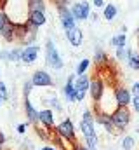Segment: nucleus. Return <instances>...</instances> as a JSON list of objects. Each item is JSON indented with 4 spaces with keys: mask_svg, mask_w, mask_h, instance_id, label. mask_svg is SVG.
Instances as JSON below:
<instances>
[{
    "mask_svg": "<svg viewBox=\"0 0 139 150\" xmlns=\"http://www.w3.org/2000/svg\"><path fill=\"white\" fill-rule=\"evenodd\" d=\"M80 133H82L84 140H89V138L98 136V133H96V115L92 113V110H85V112L82 113V119H80Z\"/></svg>",
    "mask_w": 139,
    "mask_h": 150,
    "instance_id": "1",
    "label": "nucleus"
},
{
    "mask_svg": "<svg viewBox=\"0 0 139 150\" xmlns=\"http://www.w3.org/2000/svg\"><path fill=\"white\" fill-rule=\"evenodd\" d=\"M45 63L52 70H61L65 67V61H63L61 54L58 52V49H56V45H54V42L51 38L45 42Z\"/></svg>",
    "mask_w": 139,
    "mask_h": 150,
    "instance_id": "2",
    "label": "nucleus"
},
{
    "mask_svg": "<svg viewBox=\"0 0 139 150\" xmlns=\"http://www.w3.org/2000/svg\"><path fill=\"white\" fill-rule=\"evenodd\" d=\"M131 119H132V113L129 110V107H117L111 112V120H113V124L117 127V133L124 131L131 124Z\"/></svg>",
    "mask_w": 139,
    "mask_h": 150,
    "instance_id": "3",
    "label": "nucleus"
},
{
    "mask_svg": "<svg viewBox=\"0 0 139 150\" xmlns=\"http://www.w3.org/2000/svg\"><path fill=\"white\" fill-rule=\"evenodd\" d=\"M54 133L65 140H70L73 143H77V131H75V124L71 122V119H65L63 122H59L54 127Z\"/></svg>",
    "mask_w": 139,
    "mask_h": 150,
    "instance_id": "4",
    "label": "nucleus"
},
{
    "mask_svg": "<svg viewBox=\"0 0 139 150\" xmlns=\"http://www.w3.org/2000/svg\"><path fill=\"white\" fill-rule=\"evenodd\" d=\"M104 93H106V84H104L103 77L96 74L92 79H91V89H89V94H91V98H92L94 103H99V101L103 100Z\"/></svg>",
    "mask_w": 139,
    "mask_h": 150,
    "instance_id": "5",
    "label": "nucleus"
},
{
    "mask_svg": "<svg viewBox=\"0 0 139 150\" xmlns=\"http://www.w3.org/2000/svg\"><path fill=\"white\" fill-rule=\"evenodd\" d=\"M91 7H92V4H89L87 0H80V2H75V4H71V12H73V16H75V19L77 21H85V19H89L91 18Z\"/></svg>",
    "mask_w": 139,
    "mask_h": 150,
    "instance_id": "6",
    "label": "nucleus"
},
{
    "mask_svg": "<svg viewBox=\"0 0 139 150\" xmlns=\"http://www.w3.org/2000/svg\"><path fill=\"white\" fill-rule=\"evenodd\" d=\"M113 94H115V100H117V105L118 107H129V105H132V93H131V89H127L125 86H122V84H117V86H113Z\"/></svg>",
    "mask_w": 139,
    "mask_h": 150,
    "instance_id": "7",
    "label": "nucleus"
},
{
    "mask_svg": "<svg viewBox=\"0 0 139 150\" xmlns=\"http://www.w3.org/2000/svg\"><path fill=\"white\" fill-rule=\"evenodd\" d=\"M75 89H77V101H84L85 94L91 89V77L87 74L77 75V79H75Z\"/></svg>",
    "mask_w": 139,
    "mask_h": 150,
    "instance_id": "8",
    "label": "nucleus"
},
{
    "mask_svg": "<svg viewBox=\"0 0 139 150\" xmlns=\"http://www.w3.org/2000/svg\"><path fill=\"white\" fill-rule=\"evenodd\" d=\"M58 14H59V21H61V26L65 28V32H70L71 28L77 26V19H75V16L68 5L58 7Z\"/></svg>",
    "mask_w": 139,
    "mask_h": 150,
    "instance_id": "9",
    "label": "nucleus"
},
{
    "mask_svg": "<svg viewBox=\"0 0 139 150\" xmlns=\"http://www.w3.org/2000/svg\"><path fill=\"white\" fill-rule=\"evenodd\" d=\"M94 108H96V122L99 124V126H103L104 129L108 131V133H117V127H115V124H113V120H111V113H106L103 110H99L96 105H94Z\"/></svg>",
    "mask_w": 139,
    "mask_h": 150,
    "instance_id": "10",
    "label": "nucleus"
},
{
    "mask_svg": "<svg viewBox=\"0 0 139 150\" xmlns=\"http://www.w3.org/2000/svg\"><path fill=\"white\" fill-rule=\"evenodd\" d=\"M32 82H33L35 87H52L54 86V80H52L51 74L45 70H37L32 75Z\"/></svg>",
    "mask_w": 139,
    "mask_h": 150,
    "instance_id": "11",
    "label": "nucleus"
},
{
    "mask_svg": "<svg viewBox=\"0 0 139 150\" xmlns=\"http://www.w3.org/2000/svg\"><path fill=\"white\" fill-rule=\"evenodd\" d=\"M38 52H40V47L37 44H32V45H26L23 47V56H21V61L26 63V65H32L37 61L38 58Z\"/></svg>",
    "mask_w": 139,
    "mask_h": 150,
    "instance_id": "12",
    "label": "nucleus"
},
{
    "mask_svg": "<svg viewBox=\"0 0 139 150\" xmlns=\"http://www.w3.org/2000/svg\"><path fill=\"white\" fill-rule=\"evenodd\" d=\"M75 79H77V75H70L68 79H66V84H65V87H63V94H65V98H66V101H68V103H73V101H77Z\"/></svg>",
    "mask_w": 139,
    "mask_h": 150,
    "instance_id": "13",
    "label": "nucleus"
},
{
    "mask_svg": "<svg viewBox=\"0 0 139 150\" xmlns=\"http://www.w3.org/2000/svg\"><path fill=\"white\" fill-rule=\"evenodd\" d=\"M38 122L42 126H45L47 129H52L54 131V112L51 108H42L38 112Z\"/></svg>",
    "mask_w": 139,
    "mask_h": 150,
    "instance_id": "14",
    "label": "nucleus"
},
{
    "mask_svg": "<svg viewBox=\"0 0 139 150\" xmlns=\"http://www.w3.org/2000/svg\"><path fill=\"white\" fill-rule=\"evenodd\" d=\"M92 61H94V65H96L98 70H103V68H106V67H110L108 56H106V52H104L99 45L94 47V59H92Z\"/></svg>",
    "mask_w": 139,
    "mask_h": 150,
    "instance_id": "15",
    "label": "nucleus"
},
{
    "mask_svg": "<svg viewBox=\"0 0 139 150\" xmlns=\"http://www.w3.org/2000/svg\"><path fill=\"white\" fill-rule=\"evenodd\" d=\"M66 38H68V42L73 47H80V45L84 44V32H82L78 26H75V28H71L70 32H66Z\"/></svg>",
    "mask_w": 139,
    "mask_h": 150,
    "instance_id": "16",
    "label": "nucleus"
},
{
    "mask_svg": "<svg viewBox=\"0 0 139 150\" xmlns=\"http://www.w3.org/2000/svg\"><path fill=\"white\" fill-rule=\"evenodd\" d=\"M26 21L33 26V28H40L47 23V18H45V12H28L26 16Z\"/></svg>",
    "mask_w": 139,
    "mask_h": 150,
    "instance_id": "17",
    "label": "nucleus"
},
{
    "mask_svg": "<svg viewBox=\"0 0 139 150\" xmlns=\"http://www.w3.org/2000/svg\"><path fill=\"white\" fill-rule=\"evenodd\" d=\"M38 112L40 110H35V107L32 105V101H30V98L28 100H25V113H26V117H28V124H38Z\"/></svg>",
    "mask_w": 139,
    "mask_h": 150,
    "instance_id": "18",
    "label": "nucleus"
},
{
    "mask_svg": "<svg viewBox=\"0 0 139 150\" xmlns=\"http://www.w3.org/2000/svg\"><path fill=\"white\" fill-rule=\"evenodd\" d=\"M0 37L4 38L5 42H14L16 40V28H14V21H9L4 30L0 32Z\"/></svg>",
    "mask_w": 139,
    "mask_h": 150,
    "instance_id": "19",
    "label": "nucleus"
},
{
    "mask_svg": "<svg viewBox=\"0 0 139 150\" xmlns=\"http://www.w3.org/2000/svg\"><path fill=\"white\" fill-rule=\"evenodd\" d=\"M26 9L28 12H45L47 5L45 0H26Z\"/></svg>",
    "mask_w": 139,
    "mask_h": 150,
    "instance_id": "20",
    "label": "nucleus"
},
{
    "mask_svg": "<svg viewBox=\"0 0 139 150\" xmlns=\"http://www.w3.org/2000/svg\"><path fill=\"white\" fill-rule=\"evenodd\" d=\"M127 65H129L132 70H139V49H132V47H129Z\"/></svg>",
    "mask_w": 139,
    "mask_h": 150,
    "instance_id": "21",
    "label": "nucleus"
},
{
    "mask_svg": "<svg viewBox=\"0 0 139 150\" xmlns=\"http://www.w3.org/2000/svg\"><path fill=\"white\" fill-rule=\"evenodd\" d=\"M117 14H118V7L115 5V4H106L103 9V18L106 21H113L115 18H117Z\"/></svg>",
    "mask_w": 139,
    "mask_h": 150,
    "instance_id": "22",
    "label": "nucleus"
},
{
    "mask_svg": "<svg viewBox=\"0 0 139 150\" xmlns=\"http://www.w3.org/2000/svg\"><path fill=\"white\" fill-rule=\"evenodd\" d=\"M110 44L117 49V47H124V45H127V33H117V35H113L111 40H110Z\"/></svg>",
    "mask_w": 139,
    "mask_h": 150,
    "instance_id": "23",
    "label": "nucleus"
},
{
    "mask_svg": "<svg viewBox=\"0 0 139 150\" xmlns=\"http://www.w3.org/2000/svg\"><path fill=\"white\" fill-rule=\"evenodd\" d=\"M89 67H91V59H87V58L80 59V61H78V65H77V75H84V74H87Z\"/></svg>",
    "mask_w": 139,
    "mask_h": 150,
    "instance_id": "24",
    "label": "nucleus"
},
{
    "mask_svg": "<svg viewBox=\"0 0 139 150\" xmlns=\"http://www.w3.org/2000/svg\"><path fill=\"white\" fill-rule=\"evenodd\" d=\"M115 56H117L118 61H127V58H129V47H127V45L117 47V49H115Z\"/></svg>",
    "mask_w": 139,
    "mask_h": 150,
    "instance_id": "25",
    "label": "nucleus"
},
{
    "mask_svg": "<svg viewBox=\"0 0 139 150\" xmlns=\"http://www.w3.org/2000/svg\"><path fill=\"white\" fill-rule=\"evenodd\" d=\"M45 103H47V107L52 110V108H56L58 112H61L63 108H61V105H59V101H58V98L56 96H47L45 98Z\"/></svg>",
    "mask_w": 139,
    "mask_h": 150,
    "instance_id": "26",
    "label": "nucleus"
},
{
    "mask_svg": "<svg viewBox=\"0 0 139 150\" xmlns=\"http://www.w3.org/2000/svg\"><path fill=\"white\" fill-rule=\"evenodd\" d=\"M134 145H136V140L132 138V136H124L122 138V150H132L134 149Z\"/></svg>",
    "mask_w": 139,
    "mask_h": 150,
    "instance_id": "27",
    "label": "nucleus"
},
{
    "mask_svg": "<svg viewBox=\"0 0 139 150\" xmlns=\"http://www.w3.org/2000/svg\"><path fill=\"white\" fill-rule=\"evenodd\" d=\"M21 56H23V49H19V47H14V49H11L9 61H12V63H16V61H21Z\"/></svg>",
    "mask_w": 139,
    "mask_h": 150,
    "instance_id": "28",
    "label": "nucleus"
},
{
    "mask_svg": "<svg viewBox=\"0 0 139 150\" xmlns=\"http://www.w3.org/2000/svg\"><path fill=\"white\" fill-rule=\"evenodd\" d=\"M33 82H32V79L30 80H26L25 84H23V96H25V100H28L30 98V94H32V91H33Z\"/></svg>",
    "mask_w": 139,
    "mask_h": 150,
    "instance_id": "29",
    "label": "nucleus"
},
{
    "mask_svg": "<svg viewBox=\"0 0 139 150\" xmlns=\"http://www.w3.org/2000/svg\"><path fill=\"white\" fill-rule=\"evenodd\" d=\"M9 21H11V19H9V14L5 12V9H4V7H0V32L4 30V26H5Z\"/></svg>",
    "mask_w": 139,
    "mask_h": 150,
    "instance_id": "30",
    "label": "nucleus"
},
{
    "mask_svg": "<svg viewBox=\"0 0 139 150\" xmlns=\"http://www.w3.org/2000/svg\"><path fill=\"white\" fill-rule=\"evenodd\" d=\"M0 100H2V101H7V100H9L7 86H5V82H2V80H0Z\"/></svg>",
    "mask_w": 139,
    "mask_h": 150,
    "instance_id": "31",
    "label": "nucleus"
},
{
    "mask_svg": "<svg viewBox=\"0 0 139 150\" xmlns=\"http://www.w3.org/2000/svg\"><path fill=\"white\" fill-rule=\"evenodd\" d=\"M104 5H106V2L104 0H92V7L98 11V9H104Z\"/></svg>",
    "mask_w": 139,
    "mask_h": 150,
    "instance_id": "32",
    "label": "nucleus"
},
{
    "mask_svg": "<svg viewBox=\"0 0 139 150\" xmlns=\"http://www.w3.org/2000/svg\"><path fill=\"white\" fill-rule=\"evenodd\" d=\"M131 93H132V96H138L139 98V82H134V84H132Z\"/></svg>",
    "mask_w": 139,
    "mask_h": 150,
    "instance_id": "33",
    "label": "nucleus"
},
{
    "mask_svg": "<svg viewBox=\"0 0 139 150\" xmlns=\"http://www.w3.org/2000/svg\"><path fill=\"white\" fill-rule=\"evenodd\" d=\"M54 5H56V9L58 7H65V5H68V0H51Z\"/></svg>",
    "mask_w": 139,
    "mask_h": 150,
    "instance_id": "34",
    "label": "nucleus"
},
{
    "mask_svg": "<svg viewBox=\"0 0 139 150\" xmlns=\"http://www.w3.org/2000/svg\"><path fill=\"white\" fill-rule=\"evenodd\" d=\"M132 110L139 113V98H138V96H134V98H132Z\"/></svg>",
    "mask_w": 139,
    "mask_h": 150,
    "instance_id": "35",
    "label": "nucleus"
},
{
    "mask_svg": "<svg viewBox=\"0 0 139 150\" xmlns=\"http://www.w3.org/2000/svg\"><path fill=\"white\" fill-rule=\"evenodd\" d=\"M26 127H28V124H25V122L23 124H18V133L19 134H25L26 133Z\"/></svg>",
    "mask_w": 139,
    "mask_h": 150,
    "instance_id": "36",
    "label": "nucleus"
},
{
    "mask_svg": "<svg viewBox=\"0 0 139 150\" xmlns=\"http://www.w3.org/2000/svg\"><path fill=\"white\" fill-rule=\"evenodd\" d=\"M9 56H11V51H0V59L9 61Z\"/></svg>",
    "mask_w": 139,
    "mask_h": 150,
    "instance_id": "37",
    "label": "nucleus"
},
{
    "mask_svg": "<svg viewBox=\"0 0 139 150\" xmlns=\"http://www.w3.org/2000/svg\"><path fill=\"white\" fill-rule=\"evenodd\" d=\"M75 150H89V149H87V145H82V143H77V145H75Z\"/></svg>",
    "mask_w": 139,
    "mask_h": 150,
    "instance_id": "38",
    "label": "nucleus"
},
{
    "mask_svg": "<svg viewBox=\"0 0 139 150\" xmlns=\"http://www.w3.org/2000/svg\"><path fill=\"white\" fill-rule=\"evenodd\" d=\"M98 19H99L98 12H91V21H98Z\"/></svg>",
    "mask_w": 139,
    "mask_h": 150,
    "instance_id": "39",
    "label": "nucleus"
},
{
    "mask_svg": "<svg viewBox=\"0 0 139 150\" xmlns=\"http://www.w3.org/2000/svg\"><path fill=\"white\" fill-rule=\"evenodd\" d=\"M0 143H5V134L0 131Z\"/></svg>",
    "mask_w": 139,
    "mask_h": 150,
    "instance_id": "40",
    "label": "nucleus"
},
{
    "mask_svg": "<svg viewBox=\"0 0 139 150\" xmlns=\"http://www.w3.org/2000/svg\"><path fill=\"white\" fill-rule=\"evenodd\" d=\"M42 150H58V149H54V147H44Z\"/></svg>",
    "mask_w": 139,
    "mask_h": 150,
    "instance_id": "41",
    "label": "nucleus"
},
{
    "mask_svg": "<svg viewBox=\"0 0 139 150\" xmlns=\"http://www.w3.org/2000/svg\"><path fill=\"white\" fill-rule=\"evenodd\" d=\"M136 40H138V49H139V30H138V35H136Z\"/></svg>",
    "mask_w": 139,
    "mask_h": 150,
    "instance_id": "42",
    "label": "nucleus"
},
{
    "mask_svg": "<svg viewBox=\"0 0 139 150\" xmlns=\"http://www.w3.org/2000/svg\"><path fill=\"white\" fill-rule=\"evenodd\" d=\"M2 147H4V143H0V149H2Z\"/></svg>",
    "mask_w": 139,
    "mask_h": 150,
    "instance_id": "43",
    "label": "nucleus"
},
{
    "mask_svg": "<svg viewBox=\"0 0 139 150\" xmlns=\"http://www.w3.org/2000/svg\"><path fill=\"white\" fill-rule=\"evenodd\" d=\"M0 150H5V149H4V147H2V149H0Z\"/></svg>",
    "mask_w": 139,
    "mask_h": 150,
    "instance_id": "44",
    "label": "nucleus"
},
{
    "mask_svg": "<svg viewBox=\"0 0 139 150\" xmlns=\"http://www.w3.org/2000/svg\"><path fill=\"white\" fill-rule=\"evenodd\" d=\"M0 105H2V100H0Z\"/></svg>",
    "mask_w": 139,
    "mask_h": 150,
    "instance_id": "45",
    "label": "nucleus"
},
{
    "mask_svg": "<svg viewBox=\"0 0 139 150\" xmlns=\"http://www.w3.org/2000/svg\"><path fill=\"white\" fill-rule=\"evenodd\" d=\"M138 72H139V70H138Z\"/></svg>",
    "mask_w": 139,
    "mask_h": 150,
    "instance_id": "46",
    "label": "nucleus"
},
{
    "mask_svg": "<svg viewBox=\"0 0 139 150\" xmlns=\"http://www.w3.org/2000/svg\"><path fill=\"white\" fill-rule=\"evenodd\" d=\"M138 30H139V28H138Z\"/></svg>",
    "mask_w": 139,
    "mask_h": 150,
    "instance_id": "47",
    "label": "nucleus"
}]
</instances>
